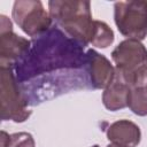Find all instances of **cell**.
Wrapping results in <instances>:
<instances>
[{
  "label": "cell",
  "mask_w": 147,
  "mask_h": 147,
  "mask_svg": "<svg viewBox=\"0 0 147 147\" xmlns=\"http://www.w3.org/2000/svg\"><path fill=\"white\" fill-rule=\"evenodd\" d=\"M127 107L138 116L147 115V86L130 88Z\"/></svg>",
  "instance_id": "obj_12"
},
{
  "label": "cell",
  "mask_w": 147,
  "mask_h": 147,
  "mask_svg": "<svg viewBox=\"0 0 147 147\" xmlns=\"http://www.w3.org/2000/svg\"><path fill=\"white\" fill-rule=\"evenodd\" d=\"M1 147H34V139L28 132L8 134L1 131Z\"/></svg>",
  "instance_id": "obj_13"
},
{
  "label": "cell",
  "mask_w": 147,
  "mask_h": 147,
  "mask_svg": "<svg viewBox=\"0 0 147 147\" xmlns=\"http://www.w3.org/2000/svg\"><path fill=\"white\" fill-rule=\"evenodd\" d=\"M92 147H100V146H99V145H93Z\"/></svg>",
  "instance_id": "obj_16"
},
{
  "label": "cell",
  "mask_w": 147,
  "mask_h": 147,
  "mask_svg": "<svg viewBox=\"0 0 147 147\" xmlns=\"http://www.w3.org/2000/svg\"><path fill=\"white\" fill-rule=\"evenodd\" d=\"M0 72L1 119L17 123L26 121L31 115V110L28 109V103L16 80L13 67H0Z\"/></svg>",
  "instance_id": "obj_4"
},
{
  "label": "cell",
  "mask_w": 147,
  "mask_h": 147,
  "mask_svg": "<svg viewBox=\"0 0 147 147\" xmlns=\"http://www.w3.org/2000/svg\"><path fill=\"white\" fill-rule=\"evenodd\" d=\"M107 147H123V146H119V145H117V144H113V142H111V144H109Z\"/></svg>",
  "instance_id": "obj_15"
},
{
  "label": "cell",
  "mask_w": 147,
  "mask_h": 147,
  "mask_svg": "<svg viewBox=\"0 0 147 147\" xmlns=\"http://www.w3.org/2000/svg\"><path fill=\"white\" fill-rule=\"evenodd\" d=\"M118 31L127 39L144 40L147 36V1H118L114 5Z\"/></svg>",
  "instance_id": "obj_5"
},
{
  "label": "cell",
  "mask_w": 147,
  "mask_h": 147,
  "mask_svg": "<svg viewBox=\"0 0 147 147\" xmlns=\"http://www.w3.org/2000/svg\"><path fill=\"white\" fill-rule=\"evenodd\" d=\"M49 16L55 25L83 47L90 44L93 23L91 3L77 0H52L48 2Z\"/></svg>",
  "instance_id": "obj_2"
},
{
  "label": "cell",
  "mask_w": 147,
  "mask_h": 147,
  "mask_svg": "<svg viewBox=\"0 0 147 147\" xmlns=\"http://www.w3.org/2000/svg\"><path fill=\"white\" fill-rule=\"evenodd\" d=\"M30 41V47L13 68L28 106L70 91L92 88L87 55L79 42L56 25Z\"/></svg>",
  "instance_id": "obj_1"
},
{
  "label": "cell",
  "mask_w": 147,
  "mask_h": 147,
  "mask_svg": "<svg viewBox=\"0 0 147 147\" xmlns=\"http://www.w3.org/2000/svg\"><path fill=\"white\" fill-rule=\"evenodd\" d=\"M116 74L130 88L147 86V49L138 40L126 39L111 52Z\"/></svg>",
  "instance_id": "obj_3"
},
{
  "label": "cell",
  "mask_w": 147,
  "mask_h": 147,
  "mask_svg": "<svg viewBox=\"0 0 147 147\" xmlns=\"http://www.w3.org/2000/svg\"><path fill=\"white\" fill-rule=\"evenodd\" d=\"M107 138L113 144L123 147H136L140 142L141 132L136 123L127 119H119L108 127Z\"/></svg>",
  "instance_id": "obj_9"
},
{
  "label": "cell",
  "mask_w": 147,
  "mask_h": 147,
  "mask_svg": "<svg viewBox=\"0 0 147 147\" xmlns=\"http://www.w3.org/2000/svg\"><path fill=\"white\" fill-rule=\"evenodd\" d=\"M129 94L130 87L116 74L113 83L107 88H105V92L102 94L103 106L110 111L123 109L129 105Z\"/></svg>",
  "instance_id": "obj_10"
},
{
  "label": "cell",
  "mask_w": 147,
  "mask_h": 147,
  "mask_svg": "<svg viewBox=\"0 0 147 147\" xmlns=\"http://www.w3.org/2000/svg\"><path fill=\"white\" fill-rule=\"evenodd\" d=\"M87 55V72L92 90L107 88L115 78V68L109 60L94 49H88Z\"/></svg>",
  "instance_id": "obj_7"
},
{
  "label": "cell",
  "mask_w": 147,
  "mask_h": 147,
  "mask_svg": "<svg viewBox=\"0 0 147 147\" xmlns=\"http://www.w3.org/2000/svg\"><path fill=\"white\" fill-rule=\"evenodd\" d=\"M113 41H114V32L108 26V24L101 21H94L93 32L90 44L99 48H107L113 44Z\"/></svg>",
  "instance_id": "obj_11"
},
{
  "label": "cell",
  "mask_w": 147,
  "mask_h": 147,
  "mask_svg": "<svg viewBox=\"0 0 147 147\" xmlns=\"http://www.w3.org/2000/svg\"><path fill=\"white\" fill-rule=\"evenodd\" d=\"M15 23L30 37L34 38L52 28V18L39 0H17L13 6Z\"/></svg>",
  "instance_id": "obj_6"
},
{
  "label": "cell",
  "mask_w": 147,
  "mask_h": 147,
  "mask_svg": "<svg viewBox=\"0 0 147 147\" xmlns=\"http://www.w3.org/2000/svg\"><path fill=\"white\" fill-rule=\"evenodd\" d=\"M0 18H1V24H0V31H1V33L2 32H7V31H13V25H11V22L9 21V18L7 17V16H5V15H1L0 16Z\"/></svg>",
  "instance_id": "obj_14"
},
{
  "label": "cell",
  "mask_w": 147,
  "mask_h": 147,
  "mask_svg": "<svg viewBox=\"0 0 147 147\" xmlns=\"http://www.w3.org/2000/svg\"><path fill=\"white\" fill-rule=\"evenodd\" d=\"M31 41L13 31L0 34V67H13L24 55Z\"/></svg>",
  "instance_id": "obj_8"
}]
</instances>
